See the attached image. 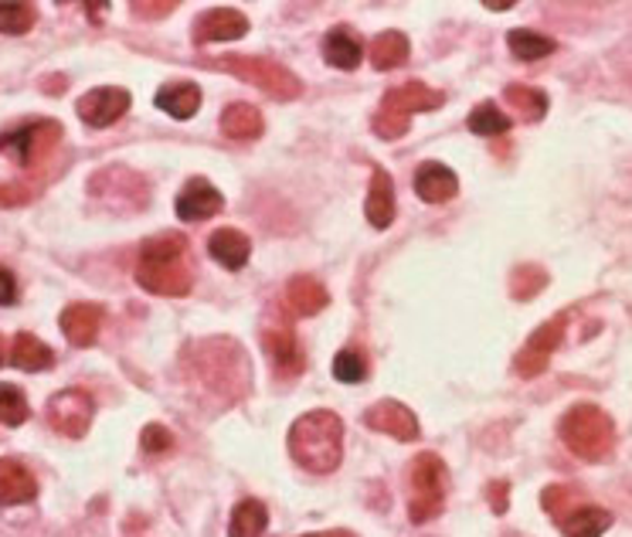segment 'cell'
I'll use <instances>...</instances> for the list:
<instances>
[{
	"mask_svg": "<svg viewBox=\"0 0 632 537\" xmlns=\"http://www.w3.org/2000/svg\"><path fill=\"white\" fill-rule=\"evenodd\" d=\"M136 283L157 296H188L194 286L188 238L174 231L146 238L136 262Z\"/></svg>",
	"mask_w": 632,
	"mask_h": 537,
	"instance_id": "6da1fadb",
	"label": "cell"
},
{
	"mask_svg": "<svg viewBox=\"0 0 632 537\" xmlns=\"http://www.w3.org/2000/svg\"><path fill=\"white\" fill-rule=\"evenodd\" d=\"M289 456L310 473H334L344 460V422L334 411H307L289 429Z\"/></svg>",
	"mask_w": 632,
	"mask_h": 537,
	"instance_id": "7a4b0ae2",
	"label": "cell"
},
{
	"mask_svg": "<svg viewBox=\"0 0 632 537\" xmlns=\"http://www.w3.org/2000/svg\"><path fill=\"white\" fill-rule=\"evenodd\" d=\"M561 439L585 463H601L616 445V422L598 405H575L561 419Z\"/></svg>",
	"mask_w": 632,
	"mask_h": 537,
	"instance_id": "3957f363",
	"label": "cell"
},
{
	"mask_svg": "<svg viewBox=\"0 0 632 537\" xmlns=\"http://www.w3.org/2000/svg\"><path fill=\"white\" fill-rule=\"evenodd\" d=\"M408 521L412 524H426L436 521L445 506V493H449V469L439 456L421 453L412 463L408 473Z\"/></svg>",
	"mask_w": 632,
	"mask_h": 537,
	"instance_id": "277c9868",
	"label": "cell"
},
{
	"mask_svg": "<svg viewBox=\"0 0 632 537\" xmlns=\"http://www.w3.org/2000/svg\"><path fill=\"white\" fill-rule=\"evenodd\" d=\"M215 65L235 72L238 79H246L249 85L262 88L265 96L283 99V103H289V99H296L299 93H303V85H299V79H296L289 69H283V65H276V62H269V58L225 55V58H218Z\"/></svg>",
	"mask_w": 632,
	"mask_h": 537,
	"instance_id": "5b68a950",
	"label": "cell"
},
{
	"mask_svg": "<svg viewBox=\"0 0 632 537\" xmlns=\"http://www.w3.org/2000/svg\"><path fill=\"white\" fill-rule=\"evenodd\" d=\"M58 140H62V123L38 119V123H27L21 130H11L0 136V151H8L11 160H17L21 167H35L38 160H45L55 151Z\"/></svg>",
	"mask_w": 632,
	"mask_h": 537,
	"instance_id": "8992f818",
	"label": "cell"
},
{
	"mask_svg": "<svg viewBox=\"0 0 632 537\" xmlns=\"http://www.w3.org/2000/svg\"><path fill=\"white\" fill-rule=\"evenodd\" d=\"M93 415H96V402L88 398L82 387H65V392L51 395V402L45 408L48 426L69 439H82L88 432V426H93Z\"/></svg>",
	"mask_w": 632,
	"mask_h": 537,
	"instance_id": "52a82bcc",
	"label": "cell"
},
{
	"mask_svg": "<svg viewBox=\"0 0 632 537\" xmlns=\"http://www.w3.org/2000/svg\"><path fill=\"white\" fill-rule=\"evenodd\" d=\"M564 326H568V317H551L545 326H540V331H534V337L524 344V350L517 354V361H514L517 374H524V378H534V374H540V371L548 368L551 354L561 347Z\"/></svg>",
	"mask_w": 632,
	"mask_h": 537,
	"instance_id": "ba28073f",
	"label": "cell"
},
{
	"mask_svg": "<svg viewBox=\"0 0 632 537\" xmlns=\"http://www.w3.org/2000/svg\"><path fill=\"white\" fill-rule=\"evenodd\" d=\"M79 119L85 127H112L119 116L130 109V93L127 88H116V85H103V88H93V93H85L79 99Z\"/></svg>",
	"mask_w": 632,
	"mask_h": 537,
	"instance_id": "9c48e42d",
	"label": "cell"
},
{
	"mask_svg": "<svg viewBox=\"0 0 632 537\" xmlns=\"http://www.w3.org/2000/svg\"><path fill=\"white\" fill-rule=\"evenodd\" d=\"M365 426L391 435V439H398V442H415L418 439V419H415V411L395 398H384L378 405H371L365 411Z\"/></svg>",
	"mask_w": 632,
	"mask_h": 537,
	"instance_id": "30bf717a",
	"label": "cell"
},
{
	"mask_svg": "<svg viewBox=\"0 0 632 537\" xmlns=\"http://www.w3.org/2000/svg\"><path fill=\"white\" fill-rule=\"evenodd\" d=\"M174 207L180 222H207L225 207V198L215 184H207L204 177H194V181H188V188L177 194Z\"/></svg>",
	"mask_w": 632,
	"mask_h": 537,
	"instance_id": "8fae6325",
	"label": "cell"
},
{
	"mask_svg": "<svg viewBox=\"0 0 632 537\" xmlns=\"http://www.w3.org/2000/svg\"><path fill=\"white\" fill-rule=\"evenodd\" d=\"M445 103V96L439 88H429L421 82H408V85H398V88H387L384 99H381V109L395 112V116H412V112H432Z\"/></svg>",
	"mask_w": 632,
	"mask_h": 537,
	"instance_id": "7c38bea8",
	"label": "cell"
},
{
	"mask_svg": "<svg viewBox=\"0 0 632 537\" xmlns=\"http://www.w3.org/2000/svg\"><path fill=\"white\" fill-rule=\"evenodd\" d=\"M249 35V17L218 8V11H207L194 21V41L198 45H211V41H235V38H246Z\"/></svg>",
	"mask_w": 632,
	"mask_h": 537,
	"instance_id": "4fadbf2b",
	"label": "cell"
},
{
	"mask_svg": "<svg viewBox=\"0 0 632 537\" xmlns=\"http://www.w3.org/2000/svg\"><path fill=\"white\" fill-rule=\"evenodd\" d=\"M456 191H460V177L449 170L445 164L429 160V164H421V167L415 170V194H418L421 201L445 204L449 198H456Z\"/></svg>",
	"mask_w": 632,
	"mask_h": 537,
	"instance_id": "5bb4252c",
	"label": "cell"
},
{
	"mask_svg": "<svg viewBox=\"0 0 632 537\" xmlns=\"http://www.w3.org/2000/svg\"><path fill=\"white\" fill-rule=\"evenodd\" d=\"M103 307L96 303H72L62 313V334L75 344V347H93V341L103 331Z\"/></svg>",
	"mask_w": 632,
	"mask_h": 537,
	"instance_id": "9a60e30c",
	"label": "cell"
},
{
	"mask_svg": "<svg viewBox=\"0 0 632 537\" xmlns=\"http://www.w3.org/2000/svg\"><path fill=\"white\" fill-rule=\"evenodd\" d=\"M323 58L326 65H334L341 72H354L360 65V58H365V45L357 41V35L350 27H330L326 38H323Z\"/></svg>",
	"mask_w": 632,
	"mask_h": 537,
	"instance_id": "2e32d148",
	"label": "cell"
},
{
	"mask_svg": "<svg viewBox=\"0 0 632 537\" xmlns=\"http://www.w3.org/2000/svg\"><path fill=\"white\" fill-rule=\"evenodd\" d=\"M38 497L35 476L27 473L17 460H0V506L32 503Z\"/></svg>",
	"mask_w": 632,
	"mask_h": 537,
	"instance_id": "e0dca14e",
	"label": "cell"
},
{
	"mask_svg": "<svg viewBox=\"0 0 632 537\" xmlns=\"http://www.w3.org/2000/svg\"><path fill=\"white\" fill-rule=\"evenodd\" d=\"M365 215L374 228H387L391 222H395V184H391V174L384 167H374V174H371Z\"/></svg>",
	"mask_w": 632,
	"mask_h": 537,
	"instance_id": "ac0fdd59",
	"label": "cell"
},
{
	"mask_svg": "<svg viewBox=\"0 0 632 537\" xmlns=\"http://www.w3.org/2000/svg\"><path fill=\"white\" fill-rule=\"evenodd\" d=\"M207 255L225 268H242L252 255V242L235 228H218L207 238Z\"/></svg>",
	"mask_w": 632,
	"mask_h": 537,
	"instance_id": "d6986e66",
	"label": "cell"
},
{
	"mask_svg": "<svg viewBox=\"0 0 632 537\" xmlns=\"http://www.w3.org/2000/svg\"><path fill=\"white\" fill-rule=\"evenodd\" d=\"M561 530L568 537H601L612 527V514L606 506H595V503H579L564 521H558Z\"/></svg>",
	"mask_w": 632,
	"mask_h": 537,
	"instance_id": "ffe728a7",
	"label": "cell"
},
{
	"mask_svg": "<svg viewBox=\"0 0 632 537\" xmlns=\"http://www.w3.org/2000/svg\"><path fill=\"white\" fill-rule=\"evenodd\" d=\"M286 303H289L293 313H299V317H317V313L330 303V296H326V289H323L320 279H313V276H296V279H289V286H286Z\"/></svg>",
	"mask_w": 632,
	"mask_h": 537,
	"instance_id": "44dd1931",
	"label": "cell"
},
{
	"mask_svg": "<svg viewBox=\"0 0 632 537\" xmlns=\"http://www.w3.org/2000/svg\"><path fill=\"white\" fill-rule=\"evenodd\" d=\"M157 106L174 119H191L201 109V88L194 82H167L157 93Z\"/></svg>",
	"mask_w": 632,
	"mask_h": 537,
	"instance_id": "7402d4cb",
	"label": "cell"
},
{
	"mask_svg": "<svg viewBox=\"0 0 632 537\" xmlns=\"http://www.w3.org/2000/svg\"><path fill=\"white\" fill-rule=\"evenodd\" d=\"M262 344H265L269 357H273V365H276L279 374L296 378L299 371H303V350H299V344L289 331H265Z\"/></svg>",
	"mask_w": 632,
	"mask_h": 537,
	"instance_id": "603a6c76",
	"label": "cell"
},
{
	"mask_svg": "<svg viewBox=\"0 0 632 537\" xmlns=\"http://www.w3.org/2000/svg\"><path fill=\"white\" fill-rule=\"evenodd\" d=\"M222 133L231 140H255L262 133V112L252 103H231L222 112Z\"/></svg>",
	"mask_w": 632,
	"mask_h": 537,
	"instance_id": "cb8c5ba5",
	"label": "cell"
},
{
	"mask_svg": "<svg viewBox=\"0 0 632 537\" xmlns=\"http://www.w3.org/2000/svg\"><path fill=\"white\" fill-rule=\"evenodd\" d=\"M55 361L48 344H41L35 334H17L11 344V365L17 371H45Z\"/></svg>",
	"mask_w": 632,
	"mask_h": 537,
	"instance_id": "d4e9b609",
	"label": "cell"
},
{
	"mask_svg": "<svg viewBox=\"0 0 632 537\" xmlns=\"http://www.w3.org/2000/svg\"><path fill=\"white\" fill-rule=\"evenodd\" d=\"M408 62V38L402 32H384L371 41V65L378 72L398 69Z\"/></svg>",
	"mask_w": 632,
	"mask_h": 537,
	"instance_id": "484cf974",
	"label": "cell"
},
{
	"mask_svg": "<svg viewBox=\"0 0 632 537\" xmlns=\"http://www.w3.org/2000/svg\"><path fill=\"white\" fill-rule=\"evenodd\" d=\"M506 103L524 123H537V119H545L548 112V96L534 85H506Z\"/></svg>",
	"mask_w": 632,
	"mask_h": 537,
	"instance_id": "4316f807",
	"label": "cell"
},
{
	"mask_svg": "<svg viewBox=\"0 0 632 537\" xmlns=\"http://www.w3.org/2000/svg\"><path fill=\"white\" fill-rule=\"evenodd\" d=\"M269 524V514H265V506L259 500H242L231 511V524H228V534L231 537H259Z\"/></svg>",
	"mask_w": 632,
	"mask_h": 537,
	"instance_id": "83f0119b",
	"label": "cell"
},
{
	"mask_svg": "<svg viewBox=\"0 0 632 537\" xmlns=\"http://www.w3.org/2000/svg\"><path fill=\"white\" fill-rule=\"evenodd\" d=\"M506 48L514 51L521 62H534V58H548L558 48V41L548 38V35L527 32V27H517V32L506 35Z\"/></svg>",
	"mask_w": 632,
	"mask_h": 537,
	"instance_id": "f1b7e54d",
	"label": "cell"
},
{
	"mask_svg": "<svg viewBox=\"0 0 632 537\" xmlns=\"http://www.w3.org/2000/svg\"><path fill=\"white\" fill-rule=\"evenodd\" d=\"M469 130L479 133V136H500L510 130V116L497 106V103H479L473 112H469Z\"/></svg>",
	"mask_w": 632,
	"mask_h": 537,
	"instance_id": "f546056e",
	"label": "cell"
},
{
	"mask_svg": "<svg viewBox=\"0 0 632 537\" xmlns=\"http://www.w3.org/2000/svg\"><path fill=\"white\" fill-rule=\"evenodd\" d=\"M27 415H32V408H27V398L17 384H0V426H24Z\"/></svg>",
	"mask_w": 632,
	"mask_h": 537,
	"instance_id": "4dcf8cb0",
	"label": "cell"
},
{
	"mask_svg": "<svg viewBox=\"0 0 632 537\" xmlns=\"http://www.w3.org/2000/svg\"><path fill=\"white\" fill-rule=\"evenodd\" d=\"M38 21V11L32 4H0V35H27Z\"/></svg>",
	"mask_w": 632,
	"mask_h": 537,
	"instance_id": "1f68e13d",
	"label": "cell"
},
{
	"mask_svg": "<svg viewBox=\"0 0 632 537\" xmlns=\"http://www.w3.org/2000/svg\"><path fill=\"white\" fill-rule=\"evenodd\" d=\"M582 503V497H579V490L575 487H564V484H558V487H548L545 490V511L555 517V524L558 521H564L575 506Z\"/></svg>",
	"mask_w": 632,
	"mask_h": 537,
	"instance_id": "d6a6232c",
	"label": "cell"
},
{
	"mask_svg": "<svg viewBox=\"0 0 632 537\" xmlns=\"http://www.w3.org/2000/svg\"><path fill=\"white\" fill-rule=\"evenodd\" d=\"M368 374V361H365V354H357V350H341L334 357V378L344 381V384H357V381H365Z\"/></svg>",
	"mask_w": 632,
	"mask_h": 537,
	"instance_id": "836d02e7",
	"label": "cell"
},
{
	"mask_svg": "<svg viewBox=\"0 0 632 537\" xmlns=\"http://www.w3.org/2000/svg\"><path fill=\"white\" fill-rule=\"evenodd\" d=\"M548 283V276L540 273L537 265H521L514 279H510V286H514V296L517 300H530V296H537V289Z\"/></svg>",
	"mask_w": 632,
	"mask_h": 537,
	"instance_id": "e575fe53",
	"label": "cell"
},
{
	"mask_svg": "<svg viewBox=\"0 0 632 537\" xmlns=\"http://www.w3.org/2000/svg\"><path fill=\"white\" fill-rule=\"evenodd\" d=\"M140 445H143L146 456H164V453L174 450V435L164 426H146L143 435H140Z\"/></svg>",
	"mask_w": 632,
	"mask_h": 537,
	"instance_id": "d590c367",
	"label": "cell"
},
{
	"mask_svg": "<svg viewBox=\"0 0 632 537\" xmlns=\"http://www.w3.org/2000/svg\"><path fill=\"white\" fill-rule=\"evenodd\" d=\"M374 133H378L381 140H398V136L408 133V119L387 112V109H378V116H374Z\"/></svg>",
	"mask_w": 632,
	"mask_h": 537,
	"instance_id": "8d00e7d4",
	"label": "cell"
},
{
	"mask_svg": "<svg viewBox=\"0 0 632 537\" xmlns=\"http://www.w3.org/2000/svg\"><path fill=\"white\" fill-rule=\"evenodd\" d=\"M35 191H24L21 184H0V207H11V204H24L32 201Z\"/></svg>",
	"mask_w": 632,
	"mask_h": 537,
	"instance_id": "74e56055",
	"label": "cell"
},
{
	"mask_svg": "<svg viewBox=\"0 0 632 537\" xmlns=\"http://www.w3.org/2000/svg\"><path fill=\"white\" fill-rule=\"evenodd\" d=\"M177 4H174V0H160V4H143V0H140V4H133V14L136 17H167L170 11H174Z\"/></svg>",
	"mask_w": 632,
	"mask_h": 537,
	"instance_id": "f35d334b",
	"label": "cell"
},
{
	"mask_svg": "<svg viewBox=\"0 0 632 537\" xmlns=\"http://www.w3.org/2000/svg\"><path fill=\"white\" fill-rule=\"evenodd\" d=\"M17 300V283L11 276V268L0 265V307H11Z\"/></svg>",
	"mask_w": 632,
	"mask_h": 537,
	"instance_id": "ab89813d",
	"label": "cell"
},
{
	"mask_svg": "<svg viewBox=\"0 0 632 537\" xmlns=\"http://www.w3.org/2000/svg\"><path fill=\"white\" fill-rule=\"evenodd\" d=\"M506 500H510V490L503 480H493L490 484V503H493V514H506Z\"/></svg>",
	"mask_w": 632,
	"mask_h": 537,
	"instance_id": "60d3db41",
	"label": "cell"
},
{
	"mask_svg": "<svg viewBox=\"0 0 632 537\" xmlns=\"http://www.w3.org/2000/svg\"><path fill=\"white\" fill-rule=\"evenodd\" d=\"M307 537H350V534H307Z\"/></svg>",
	"mask_w": 632,
	"mask_h": 537,
	"instance_id": "b9f144b4",
	"label": "cell"
},
{
	"mask_svg": "<svg viewBox=\"0 0 632 537\" xmlns=\"http://www.w3.org/2000/svg\"><path fill=\"white\" fill-rule=\"evenodd\" d=\"M0 365H4V337H0Z\"/></svg>",
	"mask_w": 632,
	"mask_h": 537,
	"instance_id": "7bdbcfd3",
	"label": "cell"
}]
</instances>
